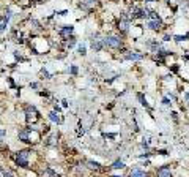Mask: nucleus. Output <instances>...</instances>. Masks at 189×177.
Returning a JSON list of instances; mask_svg holds the SVG:
<instances>
[{
    "label": "nucleus",
    "instance_id": "obj_9",
    "mask_svg": "<svg viewBox=\"0 0 189 177\" xmlns=\"http://www.w3.org/2000/svg\"><path fill=\"white\" fill-rule=\"evenodd\" d=\"M144 54H137V52H126L125 54V59L126 60H144Z\"/></svg>",
    "mask_w": 189,
    "mask_h": 177
},
{
    "label": "nucleus",
    "instance_id": "obj_7",
    "mask_svg": "<svg viewBox=\"0 0 189 177\" xmlns=\"http://www.w3.org/2000/svg\"><path fill=\"white\" fill-rule=\"evenodd\" d=\"M129 19H126V17H123L120 22H118V30L120 32H123V33H126L128 30H129Z\"/></svg>",
    "mask_w": 189,
    "mask_h": 177
},
{
    "label": "nucleus",
    "instance_id": "obj_12",
    "mask_svg": "<svg viewBox=\"0 0 189 177\" xmlns=\"http://www.w3.org/2000/svg\"><path fill=\"white\" fill-rule=\"evenodd\" d=\"M131 175H132V177H147L148 172H147V171H142V169H139V168H134V169L131 171Z\"/></svg>",
    "mask_w": 189,
    "mask_h": 177
},
{
    "label": "nucleus",
    "instance_id": "obj_20",
    "mask_svg": "<svg viewBox=\"0 0 189 177\" xmlns=\"http://www.w3.org/2000/svg\"><path fill=\"white\" fill-rule=\"evenodd\" d=\"M74 43H76V40H74V38H69V41H68V47H73V46H74Z\"/></svg>",
    "mask_w": 189,
    "mask_h": 177
},
{
    "label": "nucleus",
    "instance_id": "obj_2",
    "mask_svg": "<svg viewBox=\"0 0 189 177\" xmlns=\"http://www.w3.org/2000/svg\"><path fill=\"white\" fill-rule=\"evenodd\" d=\"M103 41H104V46L112 47V49H120L122 44H123L122 38H120V37H117V35H107Z\"/></svg>",
    "mask_w": 189,
    "mask_h": 177
},
{
    "label": "nucleus",
    "instance_id": "obj_3",
    "mask_svg": "<svg viewBox=\"0 0 189 177\" xmlns=\"http://www.w3.org/2000/svg\"><path fill=\"white\" fill-rule=\"evenodd\" d=\"M29 155H30L29 150H21V152H17V155H16L17 166H21V168H29Z\"/></svg>",
    "mask_w": 189,
    "mask_h": 177
},
{
    "label": "nucleus",
    "instance_id": "obj_1",
    "mask_svg": "<svg viewBox=\"0 0 189 177\" xmlns=\"http://www.w3.org/2000/svg\"><path fill=\"white\" fill-rule=\"evenodd\" d=\"M19 138H21V141H24V142H36L38 138H39V135H38V131H35L33 128H27V130L19 131Z\"/></svg>",
    "mask_w": 189,
    "mask_h": 177
},
{
    "label": "nucleus",
    "instance_id": "obj_23",
    "mask_svg": "<svg viewBox=\"0 0 189 177\" xmlns=\"http://www.w3.org/2000/svg\"><path fill=\"white\" fill-rule=\"evenodd\" d=\"M71 73L76 74V73H77V68H76V66H71Z\"/></svg>",
    "mask_w": 189,
    "mask_h": 177
},
{
    "label": "nucleus",
    "instance_id": "obj_17",
    "mask_svg": "<svg viewBox=\"0 0 189 177\" xmlns=\"http://www.w3.org/2000/svg\"><path fill=\"white\" fill-rule=\"evenodd\" d=\"M7 24H8V17H5L2 22H0V32H3L7 29Z\"/></svg>",
    "mask_w": 189,
    "mask_h": 177
},
{
    "label": "nucleus",
    "instance_id": "obj_27",
    "mask_svg": "<svg viewBox=\"0 0 189 177\" xmlns=\"http://www.w3.org/2000/svg\"><path fill=\"white\" fill-rule=\"evenodd\" d=\"M112 2H118V0H112Z\"/></svg>",
    "mask_w": 189,
    "mask_h": 177
},
{
    "label": "nucleus",
    "instance_id": "obj_16",
    "mask_svg": "<svg viewBox=\"0 0 189 177\" xmlns=\"http://www.w3.org/2000/svg\"><path fill=\"white\" fill-rule=\"evenodd\" d=\"M98 0H87V2H82L81 3V8H88V7H93V5H96Z\"/></svg>",
    "mask_w": 189,
    "mask_h": 177
},
{
    "label": "nucleus",
    "instance_id": "obj_21",
    "mask_svg": "<svg viewBox=\"0 0 189 177\" xmlns=\"http://www.w3.org/2000/svg\"><path fill=\"white\" fill-rule=\"evenodd\" d=\"M162 105L169 106V105H172V103H170V100H169V98H164V100H162Z\"/></svg>",
    "mask_w": 189,
    "mask_h": 177
},
{
    "label": "nucleus",
    "instance_id": "obj_22",
    "mask_svg": "<svg viewBox=\"0 0 189 177\" xmlns=\"http://www.w3.org/2000/svg\"><path fill=\"white\" fill-rule=\"evenodd\" d=\"M5 136H7V131L5 130H0V139H3Z\"/></svg>",
    "mask_w": 189,
    "mask_h": 177
},
{
    "label": "nucleus",
    "instance_id": "obj_13",
    "mask_svg": "<svg viewBox=\"0 0 189 177\" xmlns=\"http://www.w3.org/2000/svg\"><path fill=\"white\" fill-rule=\"evenodd\" d=\"M57 139H58V136L54 133V135H51L49 138H47L46 144H47V145H57Z\"/></svg>",
    "mask_w": 189,
    "mask_h": 177
},
{
    "label": "nucleus",
    "instance_id": "obj_28",
    "mask_svg": "<svg viewBox=\"0 0 189 177\" xmlns=\"http://www.w3.org/2000/svg\"><path fill=\"white\" fill-rule=\"evenodd\" d=\"M167 2H170V0H167Z\"/></svg>",
    "mask_w": 189,
    "mask_h": 177
},
{
    "label": "nucleus",
    "instance_id": "obj_10",
    "mask_svg": "<svg viewBox=\"0 0 189 177\" xmlns=\"http://www.w3.org/2000/svg\"><path fill=\"white\" fill-rule=\"evenodd\" d=\"M91 47L96 51V52H101L104 47V41L103 40H91Z\"/></svg>",
    "mask_w": 189,
    "mask_h": 177
},
{
    "label": "nucleus",
    "instance_id": "obj_14",
    "mask_svg": "<svg viewBox=\"0 0 189 177\" xmlns=\"http://www.w3.org/2000/svg\"><path fill=\"white\" fill-rule=\"evenodd\" d=\"M125 166H126V165H125L122 160H117V161H113V163H112V166H110V168H112V169H123Z\"/></svg>",
    "mask_w": 189,
    "mask_h": 177
},
{
    "label": "nucleus",
    "instance_id": "obj_6",
    "mask_svg": "<svg viewBox=\"0 0 189 177\" xmlns=\"http://www.w3.org/2000/svg\"><path fill=\"white\" fill-rule=\"evenodd\" d=\"M25 114H27V119L32 120V122H35V120L38 119V111H36L33 106H27V108H25Z\"/></svg>",
    "mask_w": 189,
    "mask_h": 177
},
{
    "label": "nucleus",
    "instance_id": "obj_19",
    "mask_svg": "<svg viewBox=\"0 0 189 177\" xmlns=\"http://www.w3.org/2000/svg\"><path fill=\"white\" fill-rule=\"evenodd\" d=\"M44 174H49V175H57V172H55V171H52V169H46V171H44Z\"/></svg>",
    "mask_w": 189,
    "mask_h": 177
},
{
    "label": "nucleus",
    "instance_id": "obj_5",
    "mask_svg": "<svg viewBox=\"0 0 189 177\" xmlns=\"http://www.w3.org/2000/svg\"><path fill=\"white\" fill-rule=\"evenodd\" d=\"M156 174L161 175V177H170L172 175V171H170V166L169 165H165V166H161L156 169Z\"/></svg>",
    "mask_w": 189,
    "mask_h": 177
},
{
    "label": "nucleus",
    "instance_id": "obj_4",
    "mask_svg": "<svg viewBox=\"0 0 189 177\" xmlns=\"http://www.w3.org/2000/svg\"><path fill=\"white\" fill-rule=\"evenodd\" d=\"M147 27H148L150 30H154V32L161 30V27H162V21H161V17H158V19H150V21L147 22Z\"/></svg>",
    "mask_w": 189,
    "mask_h": 177
},
{
    "label": "nucleus",
    "instance_id": "obj_25",
    "mask_svg": "<svg viewBox=\"0 0 189 177\" xmlns=\"http://www.w3.org/2000/svg\"><path fill=\"white\" fill-rule=\"evenodd\" d=\"M3 175H13V172H10V171H3Z\"/></svg>",
    "mask_w": 189,
    "mask_h": 177
},
{
    "label": "nucleus",
    "instance_id": "obj_15",
    "mask_svg": "<svg viewBox=\"0 0 189 177\" xmlns=\"http://www.w3.org/2000/svg\"><path fill=\"white\" fill-rule=\"evenodd\" d=\"M87 165H88L90 169H94V171H99L101 169V165L96 163V161H87Z\"/></svg>",
    "mask_w": 189,
    "mask_h": 177
},
{
    "label": "nucleus",
    "instance_id": "obj_18",
    "mask_svg": "<svg viewBox=\"0 0 189 177\" xmlns=\"http://www.w3.org/2000/svg\"><path fill=\"white\" fill-rule=\"evenodd\" d=\"M85 51H87V49H85V44H79V54H81V56H85V54H87Z\"/></svg>",
    "mask_w": 189,
    "mask_h": 177
},
{
    "label": "nucleus",
    "instance_id": "obj_26",
    "mask_svg": "<svg viewBox=\"0 0 189 177\" xmlns=\"http://www.w3.org/2000/svg\"><path fill=\"white\" fill-rule=\"evenodd\" d=\"M144 2H148L150 3V2H156V0H144Z\"/></svg>",
    "mask_w": 189,
    "mask_h": 177
},
{
    "label": "nucleus",
    "instance_id": "obj_11",
    "mask_svg": "<svg viewBox=\"0 0 189 177\" xmlns=\"http://www.w3.org/2000/svg\"><path fill=\"white\" fill-rule=\"evenodd\" d=\"M49 119H51L54 123H62V122H63V117L58 114V111H52V112H49Z\"/></svg>",
    "mask_w": 189,
    "mask_h": 177
},
{
    "label": "nucleus",
    "instance_id": "obj_8",
    "mask_svg": "<svg viewBox=\"0 0 189 177\" xmlns=\"http://www.w3.org/2000/svg\"><path fill=\"white\" fill-rule=\"evenodd\" d=\"M73 30H74V29H73V25H65V27L60 30V37L65 38V40H69V35L73 33Z\"/></svg>",
    "mask_w": 189,
    "mask_h": 177
},
{
    "label": "nucleus",
    "instance_id": "obj_24",
    "mask_svg": "<svg viewBox=\"0 0 189 177\" xmlns=\"http://www.w3.org/2000/svg\"><path fill=\"white\" fill-rule=\"evenodd\" d=\"M170 38H172L170 35H165V37H164V41H170Z\"/></svg>",
    "mask_w": 189,
    "mask_h": 177
}]
</instances>
